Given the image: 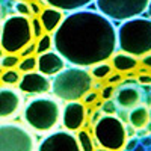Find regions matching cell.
I'll use <instances>...</instances> for the list:
<instances>
[{"label":"cell","instance_id":"cell-1","mask_svg":"<svg viewBox=\"0 0 151 151\" xmlns=\"http://www.w3.org/2000/svg\"><path fill=\"white\" fill-rule=\"evenodd\" d=\"M53 47L67 64L89 68L116 52V27L98 11L79 9L64 17L53 32Z\"/></svg>","mask_w":151,"mask_h":151},{"label":"cell","instance_id":"cell-2","mask_svg":"<svg viewBox=\"0 0 151 151\" xmlns=\"http://www.w3.org/2000/svg\"><path fill=\"white\" fill-rule=\"evenodd\" d=\"M23 122L35 133H48L55 130L60 122V112L62 107L58 98L36 95L35 98L23 106L21 109Z\"/></svg>","mask_w":151,"mask_h":151},{"label":"cell","instance_id":"cell-3","mask_svg":"<svg viewBox=\"0 0 151 151\" xmlns=\"http://www.w3.org/2000/svg\"><path fill=\"white\" fill-rule=\"evenodd\" d=\"M118 50L134 58L151 53V18L134 17L121 21L116 27Z\"/></svg>","mask_w":151,"mask_h":151},{"label":"cell","instance_id":"cell-4","mask_svg":"<svg viewBox=\"0 0 151 151\" xmlns=\"http://www.w3.org/2000/svg\"><path fill=\"white\" fill-rule=\"evenodd\" d=\"M92 89V76L86 68L70 67L53 76L52 92L60 101H76L82 100L88 91Z\"/></svg>","mask_w":151,"mask_h":151},{"label":"cell","instance_id":"cell-5","mask_svg":"<svg viewBox=\"0 0 151 151\" xmlns=\"http://www.w3.org/2000/svg\"><path fill=\"white\" fill-rule=\"evenodd\" d=\"M33 41L30 20L26 15H9L0 26V47L5 53H20Z\"/></svg>","mask_w":151,"mask_h":151},{"label":"cell","instance_id":"cell-6","mask_svg":"<svg viewBox=\"0 0 151 151\" xmlns=\"http://www.w3.org/2000/svg\"><path fill=\"white\" fill-rule=\"evenodd\" d=\"M94 139L104 150L119 151L127 144V130L118 116L106 113L94 122Z\"/></svg>","mask_w":151,"mask_h":151},{"label":"cell","instance_id":"cell-7","mask_svg":"<svg viewBox=\"0 0 151 151\" xmlns=\"http://www.w3.org/2000/svg\"><path fill=\"white\" fill-rule=\"evenodd\" d=\"M36 136L24 124L0 122V151H35Z\"/></svg>","mask_w":151,"mask_h":151},{"label":"cell","instance_id":"cell-8","mask_svg":"<svg viewBox=\"0 0 151 151\" xmlns=\"http://www.w3.org/2000/svg\"><path fill=\"white\" fill-rule=\"evenodd\" d=\"M150 0H95L100 14L112 21H125L147 12Z\"/></svg>","mask_w":151,"mask_h":151},{"label":"cell","instance_id":"cell-9","mask_svg":"<svg viewBox=\"0 0 151 151\" xmlns=\"http://www.w3.org/2000/svg\"><path fill=\"white\" fill-rule=\"evenodd\" d=\"M38 151L42 150H68V151H79L80 142L73 132L70 130H52L48 132L36 145Z\"/></svg>","mask_w":151,"mask_h":151},{"label":"cell","instance_id":"cell-10","mask_svg":"<svg viewBox=\"0 0 151 151\" xmlns=\"http://www.w3.org/2000/svg\"><path fill=\"white\" fill-rule=\"evenodd\" d=\"M24 106L21 92L9 85L0 86V121L15 118Z\"/></svg>","mask_w":151,"mask_h":151},{"label":"cell","instance_id":"cell-11","mask_svg":"<svg viewBox=\"0 0 151 151\" xmlns=\"http://www.w3.org/2000/svg\"><path fill=\"white\" fill-rule=\"evenodd\" d=\"M17 85H18V91L27 95H44L48 94L50 89H52V80L48 79V76L40 71L24 73V76L20 77Z\"/></svg>","mask_w":151,"mask_h":151},{"label":"cell","instance_id":"cell-12","mask_svg":"<svg viewBox=\"0 0 151 151\" xmlns=\"http://www.w3.org/2000/svg\"><path fill=\"white\" fill-rule=\"evenodd\" d=\"M86 119V106L80 103V100L76 101H67V104L62 107L60 112V124L64 129L70 132H77L83 127Z\"/></svg>","mask_w":151,"mask_h":151},{"label":"cell","instance_id":"cell-13","mask_svg":"<svg viewBox=\"0 0 151 151\" xmlns=\"http://www.w3.org/2000/svg\"><path fill=\"white\" fill-rule=\"evenodd\" d=\"M67 67V60L62 58L56 50L40 53L36 58V70L45 76H56Z\"/></svg>","mask_w":151,"mask_h":151},{"label":"cell","instance_id":"cell-14","mask_svg":"<svg viewBox=\"0 0 151 151\" xmlns=\"http://www.w3.org/2000/svg\"><path fill=\"white\" fill-rule=\"evenodd\" d=\"M141 101H142V91L134 85L124 83L115 94L116 106L124 110H130L136 106H139Z\"/></svg>","mask_w":151,"mask_h":151},{"label":"cell","instance_id":"cell-15","mask_svg":"<svg viewBox=\"0 0 151 151\" xmlns=\"http://www.w3.org/2000/svg\"><path fill=\"white\" fill-rule=\"evenodd\" d=\"M38 18H40L42 27H44V30L47 33H53L59 27V24L62 23V20H64V11L50 6V8L42 9Z\"/></svg>","mask_w":151,"mask_h":151},{"label":"cell","instance_id":"cell-16","mask_svg":"<svg viewBox=\"0 0 151 151\" xmlns=\"http://www.w3.org/2000/svg\"><path fill=\"white\" fill-rule=\"evenodd\" d=\"M42 2L47 6L60 9L64 12H73V11L85 9L86 6H89L91 3H94L95 0H42Z\"/></svg>","mask_w":151,"mask_h":151},{"label":"cell","instance_id":"cell-17","mask_svg":"<svg viewBox=\"0 0 151 151\" xmlns=\"http://www.w3.org/2000/svg\"><path fill=\"white\" fill-rule=\"evenodd\" d=\"M137 64H139L137 58L127 55L124 52L113 53V56H112V67L118 70L119 73H132L133 70H136Z\"/></svg>","mask_w":151,"mask_h":151},{"label":"cell","instance_id":"cell-18","mask_svg":"<svg viewBox=\"0 0 151 151\" xmlns=\"http://www.w3.org/2000/svg\"><path fill=\"white\" fill-rule=\"evenodd\" d=\"M129 122L133 129L136 130H142L147 127V124L150 122V109L147 106H136L133 109H130L129 113Z\"/></svg>","mask_w":151,"mask_h":151},{"label":"cell","instance_id":"cell-19","mask_svg":"<svg viewBox=\"0 0 151 151\" xmlns=\"http://www.w3.org/2000/svg\"><path fill=\"white\" fill-rule=\"evenodd\" d=\"M112 70H113L112 64H107V60H104V62H100V64H97V65H94L91 68V76L94 79L103 80V79L109 77V74L112 73Z\"/></svg>","mask_w":151,"mask_h":151},{"label":"cell","instance_id":"cell-20","mask_svg":"<svg viewBox=\"0 0 151 151\" xmlns=\"http://www.w3.org/2000/svg\"><path fill=\"white\" fill-rule=\"evenodd\" d=\"M20 77H21V76H20V73H18L17 70L8 68V70L2 71V74H0V82H2L3 85L12 86V85H17V83H18Z\"/></svg>","mask_w":151,"mask_h":151},{"label":"cell","instance_id":"cell-21","mask_svg":"<svg viewBox=\"0 0 151 151\" xmlns=\"http://www.w3.org/2000/svg\"><path fill=\"white\" fill-rule=\"evenodd\" d=\"M52 48H53V38L50 33L45 32L41 38L36 40V55L48 52V50H52Z\"/></svg>","mask_w":151,"mask_h":151},{"label":"cell","instance_id":"cell-22","mask_svg":"<svg viewBox=\"0 0 151 151\" xmlns=\"http://www.w3.org/2000/svg\"><path fill=\"white\" fill-rule=\"evenodd\" d=\"M77 139L80 142L82 151H94V142H92V137L88 130H80L77 134Z\"/></svg>","mask_w":151,"mask_h":151},{"label":"cell","instance_id":"cell-23","mask_svg":"<svg viewBox=\"0 0 151 151\" xmlns=\"http://www.w3.org/2000/svg\"><path fill=\"white\" fill-rule=\"evenodd\" d=\"M17 67H18V70L23 71V73L33 71V70H36V58H35L33 55H32V56H27V58H21Z\"/></svg>","mask_w":151,"mask_h":151},{"label":"cell","instance_id":"cell-24","mask_svg":"<svg viewBox=\"0 0 151 151\" xmlns=\"http://www.w3.org/2000/svg\"><path fill=\"white\" fill-rule=\"evenodd\" d=\"M20 62V56H17L15 53H9V55H3L2 60H0V67L8 70V68H15Z\"/></svg>","mask_w":151,"mask_h":151},{"label":"cell","instance_id":"cell-25","mask_svg":"<svg viewBox=\"0 0 151 151\" xmlns=\"http://www.w3.org/2000/svg\"><path fill=\"white\" fill-rule=\"evenodd\" d=\"M30 26H32L33 40H38V38H41V36L45 33V30H44L42 24H41V21H40V18H38V17H35V18L30 20Z\"/></svg>","mask_w":151,"mask_h":151},{"label":"cell","instance_id":"cell-26","mask_svg":"<svg viewBox=\"0 0 151 151\" xmlns=\"http://www.w3.org/2000/svg\"><path fill=\"white\" fill-rule=\"evenodd\" d=\"M15 11H17V14L20 15H32V12H30V8H29V3L27 2H17L15 5Z\"/></svg>","mask_w":151,"mask_h":151},{"label":"cell","instance_id":"cell-27","mask_svg":"<svg viewBox=\"0 0 151 151\" xmlns=\"http://www.w3.org/2000/svg\"><path fill=\"white\" fill-rule=\"evenodd\" d=\"M36 53V42H29L26 47H24L21 52H20V58H27V56H32V55H35Z\"/></svg>","mask_w":151,"mask_h":151},{"label":"cell","instance_id":"cell-28","mask_svg":"<svg viewBox=\"0 0 151 151\" xmlns=\"http://www.w3.org/2000/svg\"><path fill=\"white\" fill-rule=\"evenodd\" d=\"M103 112L104 113H109V115H115L116 112V103L115 100H106V103H103Z\"/></svg>","mask_w":151,"mask_h":151},{"label":"cell","instance_id":"cell-29","mask_svg":"<svg viewBox=\"0 0 151 151\" xmlns=\"http://www.w3.org/2000/svg\"><path fill=\"white\" fill-rule=\"evenodd\" d=\"M97 98H98V92H95V91L91 89V91H88V92L85 94V97H83L82 100H83V103H85V104H89V106H91Z\"/></svg>","mask_w":151,"mask_h":151},{"label":"cell","instance_id":"cell-30","mask_svg":"<svg viewBox=\"0 0 151 151\" xmlns=\"http://www.w3.org/2000/svg\"><path fill=\"white\" fill-rule=\"evenodd\" d=\"M113 94H115V88H113V85H107V86H104L103 89H101V98L103 100H109V98H112L113 97Z\"/></svg>","mask_w":151,"mask_h":151},{"label":"cell","instance_id":"cell-31","mask_svg":"<svg viewBox=\"0 0 151 151\" xmlns=\"http://www.w3.org/2000/svg\"><path fill=\"white\" fill-rule=\"evenodd\" d=\"M136 82L141 85H151V74H139Z\"/></svg>","mask_w":151,"mask_h":151},{"label":"cell","instance_id":"cell-32","mask_svg":"<svg viewBox=\"0 0 151 151\" xmlns=\"http://www.w3.org/2000/svg\"><path fill=\"white\" fill-rule=\"evenodd\" d=\"M107 82L110 83V85H115V83H119V82H122V76L119 74V73H110L109 74V79H107Z\"/></svg>","mask_w":151,"mask_h":151},{"label":"cell","instance_id":"cell-33","mask_svg":"<svg viewBox=\"0 0 151 151\" xmlns=\"http://www.w3.org/2000/svg\"><path fill=\"white\" fill-rule=\"evenodd\" d=\"M29 8H30V12H32V14H35V15H40L41 11H42L41 5L36 3V2H30V3H29Z\"/></svg>","mask_w":151,"mask_h":151},{"label":"cell","instance_id":"cell-34","mask_svg":"<svg viewBox=\"0 0 151 151\" xmlns=\"http://www.w3.org/2000/svg\"><path fill=\"white\" fill-rule=\"evenodd\" d=\"M141 62H142V65H144L145 68L151 70V53L144 55V56H142V59H141Z\"/></svg>","mask_w":151,"mask_h":151},{"label":"cell","instance_id":"cell-35","mask_svg":"<svg viewBox=\"0 0 151 151\" xmlns=\"http://www.w3.org/2000/svg\"><path fill=\"white\" fill-rule=\"evenodd\" d=\"M136 144H137V139H136V137H133V139H132L129 144H125V147H124V148L132 150V148H134V147H136Z\"/></svg>","mask_w":151,"mask_h":151},{"label":"cell","instance_id":"cell-36","mask_svg":"<svg viewBox=\"0 0 151 151\" xmlns=\"http://www.w3.org/2000/svg\"><path fill=\"white\" fill-rule=\"evenodd\" d=\"M147 12H148V17L151 18V0L148 2V6H147Z\"/></svg>","mask_w":151,"mask_h":151},{"label":"cell","instance_id":"cell-37","mask_svg":"<svg viewBox=\"0 0 151 151\" xmlns=\"http://www.w3.org/2000/svg\"><path fill=\"white\" fill-rule=\"evenodd\" d=\"M3 55H5V52H3V48H2V47H0V58H2Z\"/></svg>","mask_w":151,"mask_h":151},{"label":"cell","instance_id":"cell-38","mask_svg":"<svg viewBox=\"0 0 151 151\" xmlns=\"http://www.w3.org/2000/svg\"><path fill=\"white\" fill-rule=\"evenodd\" d=\"M0 18H2V6H0Z\"/></svg>","mask_w":151,"mask_h":151},{"label":"cell","instance_id":"cell-39","mask_svg":"<svg viewBox=\"0 0 151 151\" xmlns=\"http://www.w3.org/2000/svg\"><path fill=\"white\" fill-rule=\"evenodd\" d=\"M17 2H27V0H17Z\"/></svg>","mask_w":151,"mask_h":151},{"label":"cell","instance_id":"cell-40","mask_svg":"<svg viewBox=\"0 0 151 151\" xmlns=\"http://www.w3.org/2000/svg\"><path fill=\"white\" fill-rule=\"evenodd\" d=\"M150 86H151V85H150ZM150 92H151V88H150Z\"/></svg>","mask_w":151,"mask_h":151},{"label":"cell","instance_id":"cell-41","mask_svg":"<svg viewBox=\"0 0 151 151\" xmlns=\"http://www.w3.org/2000/svg\"><path fill=\"white\" fill-rule=\"evenodd\" d=\"M0 74H2V70H0Z\"/></svg>","mask_w":151,"mask_h":151}]
</instances>
